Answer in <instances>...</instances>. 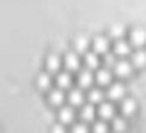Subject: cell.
Segmentation results:
<instances>
[{
	"instance_id": "6da1fadb",
	"label": "cell",
	"mask_w": 146,
	"mask_h": 133,
	"mask_svg": "<svg viewBox=\"0 0 146 133\" xmlns=\"http://www.w3.org/2000/svg\"><path fill=\"white\" fill-rule=\"evenodd\" d=\"M133 72V63L131 61H117L115 63V74L118 78H128Z\"/></svg>"
},
{
	"instance_id": "7a4b0ae2",
	"label": "cell",
	"mask_w": 146,
	"mask_h": 133,
	"mask_svg": "<svg viewBox=\"0 0 146 133\" xmlns=\"http://www.w3.org/2000/svg\"><path fill=\"white\" fill-rule=\"evenodd\" d=\"M94 116H96V111L91 104H83L80 107V118L82 122H94Z\"/></svg>"
},
{
	"instance_id": "3957f363",
	"label": "cell",
	"mask_w": 146,
	"mask_h": 133,
	"mask_svg": "<svg viewBox=\"0 0 146 133\" xmlns=\"http://www.w3.org/2000/svg\"><path fill=\"white\" fill-rule=\"evenodd\" d=\"M129 41H131V44H135V46H143V44H146V30H143V28L131 30Z\"/></svg>"
},
{
	"instance_id": "277c9868",
	"label": "cell",
	"mask_w": 146,
	"mask_h": 133,
	"mask_svg": "<svg viewBox=\"0 0 146 133\" xmlns=\"http://www.w3.org/2000/svg\"><path fill=\"white\" fill-rule=\"evenodd\" d=\"M63 63H65V67H67L68 72L78 70V68H80V58H78V54H76V52H68V54L65 56Z\"/></svg>"
},
{
	"instance_id": "5b68a950",
	"label": "cell",
	"mask_w": 146,
	"mask_h": 133,
	"mask_svg": "<svg viewBox=\"0 0 146 133\" xmlns=\"http://www.w3.org/2000/svg\"><path fill=\"white\" fill-rule=\"evenodd\" d=\"M67 100H68V104H70L72 107H82L83 105V93L80 89H70Z\"/></svg>"
},
{
	"instance_id": "8992f818",
	"label": "cell",
	"mask_w": 146,
	"mask_h": 133,
	"mask_svg": "<svg viewBox=\"0 0 146 133\" xmlns=\"http://www.w3.org/2000/svg\"><path fill=\"white\" fill-rule=\"evenodd\" d=\"M98 116H100L102 120L113 118V116H115V107H113V104H107V102H100V107H98Z\"/></svg>"
},
{
	"instance_id": "52a82bcc",
	"label": "cell",
	"mask_w": 146,
	"mask_h": 133,
	"mask_svg": "<svg viewBox=\"0 0 146 133\" xmlns=\"http://www.w3.org/2000/svg\"><path fill=\"white\" fill-rule=\"evenodd\" d=\"M74 118H76V113H74V109H72V105L61 107V111H59L61 124H72V122H74Z\"/></svg>"
},
{
	"instance_id": "ba28073f",
	"label": "cell",
	"mask_w": 146,
	"mask_h": 133,
	"mask_svg": "<svg viewBox=\"0 0 146 133\" xmlns=\"http://www.w3.org/2000/svg\"><path fill=\"white\" fill-rule=\"evenodd\" d=\"M48 100H50V104L52 105H56V107H59L61 104H63L65 102V94H63V89H59V87H57V89H52L48 93Z\"/></svg>"
},
{
	"instance_id": "9c48e42d",
	"label": "cell",
	"mask_w": 146,
	"mask_h": 133,
	"mask_svg": "<svg viewBox=\"0 0 146 133\" xmlns=\"http://www.w3.org/2000/svg\"><path fill=\"white\" fill-rule=\"evenodd\" d=\"M93 48H94V52L96 54H106L107 50H109V41L106 39V37H94V41H93Z\"/></svg>"
},
{
	"instance_id": "30bf717a",
	"label": "cell",
	"mask_w": 146,
	"mask_h": 133,
	"mask_svg": "<svg viewBox=\"0 0 146 133\" xmlns=\"http://www.w3.org/2000/svg\"><path fill=\"white\" fill-rule=\"evenodd\" d=\"M93 74H91L89 70H82L78 74V85L82 87V89H89L91 85H93Z\"/></svg>"
},
{
	"instance_id": "8fae6325",
	"label": "cell",
	"mask_w": 146,
	"mask_h": 133,
	"mask_svg": "<svg viewBox=\"0 0 146 133\" xmlns=\"http://www.w3.org/2000/svg\"><path fill=\"white\" fill-rule=\"evenodd\" d=\"M107 96H109L111 100H120V98L124 96V85H122V83H113V85L109 87V91H107Z\"/></svg>"
},
{
	"instance_id": "7c38bea8",
	"label": "cell",
	"mask_w": 146,
	"mask_h": 133,
	"mask_svg": "<svg viewBox=\"0 0 146 133\" xmlns=\"http://www.w3.org/2000/svg\"><path fill=\"white\" fill-rule=\"evenodd\" d=\"M56 81H57V87H59V89H70L72 76L68 74V72H59L57 78H56Z\"/></svg>"
},
{
	"instance_id": "4fadbf2b",
	"label": "cell",
	"mask_w": 146,
	"mask_h": 133,
	"mask_svg": "<svg viewBox=\"0 0 146 133\" xmlns=\"http://www.w3.org/2000/svg\"><path fill=\"white\" fill-rule=\"evenodd\" d=\"M129 50H131V44H129L128 41L117 39V43H115V54L117 56H128Z\"/></svg>"
},
{
	"instance_id": "5bb4252c",
	"label": "cell",
	"mask_w": 146,
	"mask_h": 133,
	"mask_svg": "<svg viewBox=\"0 0 146 133\" xmlns=\"http://www.w3.org/2000/svg\"><path fill=\"white\" fill-rule=\"evenodd\" d=\"M131 63L133 67H144L146 65V52L144 50H137L131 54Z\"/></svg>"
},
{
	"instance_id": "9a60e30c",
	"label": "cell",
	"mask_w": 146,
	"mask_h": 133,
	"mask_svg": "<svg viewBox=\"0 0 146 133\" xmlns=\"http://www.w3.org/2000/svg\"><path fill=\"white\" fill-rule=\"evenodd\" d=\"M59 67H61L59 56H56V54L48 56V59H46V68H48V70L50 72H57V70H59Z\"/></svg>"
},
{
	"instance_id": "2e32d148",
	"label": "cell",
	"mask_w": 146,
	"mask_h": 133,
	"mask_svg": "<svg viewBox=\"0 0 146 133\" xmlns=\"http://www.w3.org/2000/svg\"><path fill=\"white\" fill-rule=\"evenodd\" d=\"M85 65H87V68H96L100 65L96 52H85Z\"/></svg>"
},
{
	"instance_id": "e0dca14e",
	"label": "cell",
	"mask_w": 146,
	"mask_h": 133,
	"mask_svg": "<svg viewBox=\"0 0 146 133\" xmlns=\"http://www.w3.org/2000/svg\"><path fill=\"white\" fill-rule=\"evenodd\" d=\"M96 81H98V85H107L111 81V72L107 68H100L96 72Z\"/></svg>"
},
{
	"instance_id": "ac0fdd59",
	"label": "cell",
	"mask_w": 146,
	"mask_h": 133,
	"mask_svg": "<svg viewBox=\"0 0 146 133\" xmlns=\"http://www.w3.org/2000/svg\"><path fill=\"white\" fill-rule=\"evenodd\" d=\"M135 109H137V104H135L133 98H126V100L122 102V113H124V115H133Z\"/></svg>"
},
{
	"instance_id": "d6986e66",
	"label": "cell",
	"mask_w": 146,
	"mask_h": 133,
	"mask_svg": "<svg viewBox=\"0 0 146 133\" xmlns=\"http://www.w3.org/2000/svg\"><path fill=\"white\" fill-rule=\"evenodd\" d=\"M113 130L115 133H122L126 130V120L122 116H113Z\"/></svg>"
},
{
	"instance_id": "ffe728a7",
	"label": "cell",
	"mask_w": 146,
	"mask_h": 133,
	"mask_svg": "<svg viewBox=\"0 0 146 133\" xmlns=\"http://www.w3.org/2000/svg\"><path fill=\"white\" fill-rule=\"evenodd\" d=\"M89 39H87V37H78V39H76V50L78 52H82V54H85L87 52V48H89Z\"/></svg>"
},
{
	"instance_id": "44dd1931",
	"label": "cell",
	"mask_w": 146,
	"mask_h": 133,
	"mask_svg": "<svg viewBox=\"0 0 146 133\" xmlns=\"http://www.w3.org/2000/svg\"><path fill=\"white\" fill-rule=\"evenodd\" d=\"M102 100H104V93L100 89H93L89 93V102L91 104H100Z\"/></svg>"
},
{
	"instance_id": "7402d4cb",
	"label": "cell",
	"mask_w": 146,
	"mask_h": 133,
	"mask_svg": "<svg viewBox=\"0 0 146 133\" xmlns=\"http://www.w3.org/2000/svg\"><path fill=\"white\" fill-rule=\"evenodd\" d=\"M50 83H52V79H50V76H48V74H41V76H39V79H37V85H39L41 89H48Z\"/></svg>"
},
{
	"instance_id": "603a6c76",
	"label": "cell",
	"mask_w": 146,
	"mask_h": 133,
	"mask_svg": "<svg viewBox=\"0 0 146 133\" xmlns=\"http://www.w3.org/2000/svg\"><path fill=\"white\" fill-rule=\"evenodd\" d=\"M93 133H107V124L104 120H96L93 124Z\"/></svg>"
},
{
	"instance_id": "cb8c5ba5",
	"label": "cell",
	"mask_w": 146,
	"mask_h": 133,
	"mask_svg": "<svg viewBox=\"0 0 146 133\" xmlns=\"http://www.w3.org/2000/svg\"><path fill=\"white\" fill-rule=\"evenodd\" d=\"M70 133H91L89 128H87V122H80V124H74L72 126Z\"/></svg>"
},
{
	"instance_id": "d4e9b609",
	"label": "cell",
	"mask_w": 146,
	"mask_h": 133,
	"mask_svg": "<svg viewBox=\"0 0 146 133\" xmlns=\"http://www.w3.org/2000/svg\"><path fill=\"white\" fill-rule=\"evenodd\" d=\"M109 33H111V37H117V39H120L122 33H124V26H122V24H115L113 28L109 30Z\"/></svg>"
},
{
	"instance_id": "484cf974",
	"label": "cell",
	"mask_w": 146,
	"mask_h": 133,
	"mask_svg": "<svg viewBox=\"0 0 146 133\" xmlns=\"http://www.w3.org/2000/svg\"><path fill=\"white\" fill-rule=\"evenodd\" d=\"M104 61H106L107 67H113L115 63H117V61H115V54H109V52H106V58H104Z\"/></svg>"
},
{
	"instance_id": "4316f807",
	"label": "cell",
	"mask_w": 146,
	"mask_h": 133,
	"mask_svg": "<svg viewBox=\"0 0 146 133\" xmlns=\"http://www.w3.org/2000/svg\"><path fill=\"white\" fill-rule=\"evenodd\" d=\"M52 133H67V131H65L63 124H57V126H54V128H52Z\"/></svg>"
}]
</instances>
